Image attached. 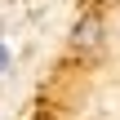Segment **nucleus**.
<instances>
[{
    "mask_svg": "<svg viewBox=\"0 0 120 120\" xmlns=\"http://www.w3.org/2000/svg\"><path fill=\"white\" fill-rule=\"evenodd\" d=\"M102 45V18L98 13H85L76 27H71V49H80V53H94Z\"/></svg>",
    "mask_w": 120,
    "mask_h": 120,
    "instance_id": "nucleus-1",
    "label": "nucleus"
}]
</instances>
